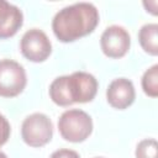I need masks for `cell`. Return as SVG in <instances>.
<instances>
[{
    "instance_id": "1",
    "label": "cell",
    "mask_w": 158,
    "mask_h": 158,
    "mask_svg": "<svg viewBox=\"0 0 158 158\" xmlns=\"http://www.w3.org/2000/svg\"><path fill=\"white\" fill-rule=\"evenodd\" d=\"M99 23V11L90 2H77L59 10L52 21L54 36L64 43L91 33Z\"/></svg>"
},
{
    "instance_id": "2",
    "label": "cell",
    "mask_w": 158,
    "mask_h": 158,
    "mask_svg": "<svg viewBox=\"0 0 158 158\" xmlns=\"http://www.w3.org/2000/svg\"><path fill=\"white\" fill-rule=\"evenodd\" d=\"M60 136L69 142H83L93 132V120L83 110L70 109L64 111L58 118Z\"/></svg>"
},
{
    "instance_id": "3",
    "label": "cell",
    "mask_w": 158,
    "mask_h": 158,
    "mask_svg": "<svg viewBox=\"0 0 158 158\" xmlns=\"http://www.w3.org/2000/svg\"><path fill=\"white\" fill-rule=\"evenodd\" d=\"M53 136V125L49 117L41 112L27 116L21 126V137L31 147H42L47 144Z\"/></svg>"
},
{
    "instance_id": "4",
    "label": "cell",
    "mask_w": 158,
    "mask_h": 158,
    "mask_svg": "<svg viewBox=\"0 0 158 158\" xmlns=\"http://www.w3.org/2000/svg\"><path fill=\"white\" fill-rule=\"evenodd\" d=\"M27 84L23 67L12 59H0V96L15 98Z\"/></svg>"
},
{
    "instance_id": "5",
    "label": "cell",
    "mask_w": 158,
    "mask_h": 158,
    "mask_svg": "<svg viewBox=\"0 0 158 158\" xmlns=\"http://www.w3.org/2000/svg\"><path fill=\"white\" fill-rule=\"evenodd\" d=\"M20 49L22 56L35 63L44 62L51 52L52 44L47 35L38 28H31L26 31L21 38Z\"/></svg>"
},
{
    "instance_id": "6",
    "label": "cell",
    "mask_w": 158,
    "mask_h": 158,
    "mask_svg": "<svg viewBox=\"0 0 158 158\" xmlns=\"http://www.w3.org/2000/svg\"><path fill=\"white\" fill-rule=\"evenodd\" d=\"M100 46L104 54L109 58L123 57L131 46V37L126 28L118 25L109 26L101 35Z\"/></svg>"
},
{
    "instance_id": "7",
    "label": "cell",
    "mask_w": 158,
    "mask_h": 158,
    "mask_svg": "<svg viewBox=\"0 0 158 158\" xmlns=\"http://www.w3.org/2000/svg\"><path fill=\"white\" fill-rule=\"evenodd\" d=\"M68 89L73 104L91 101L98 91V80L86 72H74L68 75Z\"/></svg>"
},
{
    "instance_id": "8",
    "label": "cell",
    "mask_w": 158,
    "mask_h": 158,
    "mask_svg": "<svg viewBox=\"0 0 158 158\" xmlns=\"http://www.w3.org/2000/svg\"><path fill=\"white\" fill-rule=\"evenodd\" d=\"M136 91L135 86L131 80L126 78H117L114 79L106 90V99L107 102L118 110L127 109L135 101Z\"/></svg>"
},
{
    "instance_id": "9",
    "label": "cell",
    "mask_w": 158,
    "mask_h": 158,
    "mask_svg": "<svg viewBox=\"0 0 158 158\" xmlns=\"http://www.w3.org/2000/svg\"><path fill=\"white\" fill-rule=\"evenodd\" d=\"M22 23V11L17 6L5 0H0V40H5L16 35Z\"/></svg>"
},
{
    "instance_id": "10",
    "label": "cell",
    "mask_w": 158,
    "mask_h": 158,
    "mask_svg": "<svg viewBox=\"0 0 158 158\" xmlns=\"http://www.w3.org/2000/svg\"><path fill=\"white\" fill-rule=\"evenodd\" d=\"M138 41L141 47L151 56L158 54V25L147 23L143 25L138 32Z\"/></svg>"
},
{
    "instance_id": "11",
    "label": "cell",
    "mask_w": 158,
    "mask_h": 158,
    "mask_svg": "<svg viewBox=\"0 0 158 158\" xmlns=\"http://www.w3.org/2000/svg\"><path fill=\"white\" fill-rule=\"evenodd\" d=\"M49 96L52 101L59 106H69L73 104L69 89H68V75L56 78L49 85Z\"/></svg>"
},
{
    "instance_id": "12",
    "label": "cell",
    "mask_w": 158,
    "mask_h": 158,
    "mask_svg": "<svg viewBox=\"0 0 158 158\" xmlns=\"http://www.w3.org/2000/svg\"><path fill=\"white\" fill-rule=\"evenodd\" d=\"M142 89L151 98L158 96V64L152 65L144 72L142 77Z\"/></svg>"
},
{
    "instance_id": "13",
    "label": "cell",
    "mask_w": 158,
    "mask_h": 158,
    "mask_svg": "<svg viewBox=\"0 0 158 158\" xmlns=\"http://www.w3.org/2000/svg\"><path fill=\"white\" fill-rule=\"evenodd\" d=\"M157 141L154 138L142 139L136 147V158H157Z\"/></svg>"
},
{
    "instance_id": "14",
    "label": "cell",
    "mask_w": 158,
    "mask_h": 158,
    "mask_svg": "<svg viewBox=\"0 0 158 158\" xmlns=\"http://www.w3.org/2000/svg\"><path fill=\"white\" fill-rule=\"evenodd\" d=\"M10 132H11V128H10L9 121L5 118V116L0 114V147L7 142L10 137Z\"/></svg>"
},
{
    "instance_id": "15",
    "label": "cell",
    "mask_w": 158,
    "mask_h": 158,
    "mask_svg": "<svg viewBox=\"0 0 158 158\" xmlns=\"http://www.w3.org/2000/svg\"><path fill=\"white\" fill-rule=\"evenodd\" d=\"M49 158H80V156L73 149L62 148V149H57L56 152H53Z\"/></svg>"
},
{
    "instance_id": "16",
    "label": "cell",
    "mask_w": 158,
    "mask_h": 158,
    "mask_svg": "<svg viewBox=\"0 0 158 158\" xmlns=\"http://www.w3.org/2000/svg\"><path fill=\"white\" fill-rule=\"evenodd\" d=\"M0 158H7V156H6L4 152H1V151H0Z\"/></svg>"
},
{
    "instance_id": "17",
    "label": "cell",
    "mask_w": 158,
    "mask_h": 158,
    "mask_svg": "<svg viewBox=\"0 0 158 158\" xmlns=\"http://www.w3.org/2000/svg\"><path fill=\"white\" fill-rule=\"evenodd\" d=\"M96 158H104V157H96Z\"/></svg>"
}]
</instances>
